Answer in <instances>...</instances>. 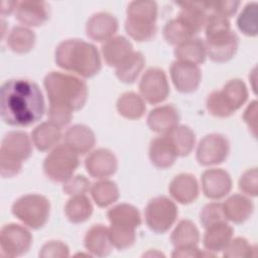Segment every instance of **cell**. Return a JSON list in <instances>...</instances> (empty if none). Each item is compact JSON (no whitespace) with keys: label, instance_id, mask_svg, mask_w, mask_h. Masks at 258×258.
Masks as SVG:
<instances>
[{"label":"cell","instance_id":"obj_40","mask_svg":"<svg viewBox=\"0 0 258 258\" xmlns=\"http://www.w3.org/2000/svg\"><path fill=\"white\" fill-rule=\"evenodd\" d=\"M255 247L250 245L245 238L237 237L231 239L225 247L224 257H252L255 256Z\"/></svg>","mask_w":258,"mask_h":258},{"label":"cell","instance_id":"obj_4","mask_svg":"<svg viewBox=\"0 0 258 258\" xmlns=\"http://www.w3.org/2000/svg\"><path fill=\"white\" fill-rule=\"evenodd\" d=\"M125 30L136 41H148L156 34L157 4L154 1H132L127 7Z\"/></svg>","mask_w":258,"mask_h":258},{"label":"cell","instance_id":"obj_24","mask_svg":"<svg viewBox=\"0 0 258 258\" xmlns=\"http://www.w3.org/2000/svg\"><path fill=\"white\" fill-rule=\"evenodd\" d=\"M225 218L235 224H242L247 221L254 210L253 203L242 195H233L222 204Z\"/></svg>","mask_w":258,"mask_h":258},{"label":"cell","instance_id":"obj_26","mask_svg":"<svg viewBox=\"0 0 258 258\" xmlns=\"http://www.w3.org/2000/svg\"><path fill=\"white\" fill-rule=\"evenodd\" d=\"M111 226L136 229L141 224V217L138 210L129 204H120L111 208L107 213Z\"/></svg>","mask_w":258,"mask_h":258},{"label":"cell","instance_id":"obj_46","mask_svg":"<svg viewBox=\"0 0 258 258\" xmlns=\"http://www.w3.org/2000/svg\"><path fill=\"white\" fill-rule=\"evenodd\" d=\"M47 116L50 122L61 128L67 126L73 119V111L62 106L50 104Z\"/></svg>","mask_w":258,"mask_h":258},{"label":"cell","instance_id":"obj_6","mask_svg":"<svg viewBox=\"0 0 258 258\" xmlns=\"http://www.w3.org/2000/svg\"><path fill=\"white\" fill-rule=\"evenodd\" d=\"M79 154L68 145L62 144L53 148L43 161L45 175L55 181L64 182L79 166Z\"/></svg>","mask_w":258,"mask_h":258},{"label":"cell","instance_id":"obj_18","mask_svg":"<svg viewBox=\"0 0 258 258\" xmlns=\"http://www.w3.org/2000/svg\"><path fill=\"white\" fill-rule=\"evenodd\" d=\"M84 245L92 255L104 257L111 253L114 247L110 238L109 228L104 225H94L85 236Z\"/></svg>","mask_w":258,"mask_h":258},{"label":"cell","instance_id":"obj_43","mask_svg":"<svg viewBox=\"0 0 258 258\" xmlns=\"http://www.w3.org/2000/svg\"><path fill=\"white\" fill-rule=\"evenodd\" d=\"M206 106L210 114L215 117L226 118L233 114L231 109L227 106L224 99L222 98L220 91H214L208 96Z\"/></svg>","mask_w":258,"mask_h":258},{"label":"cell","instance_id":"obj_35","mask_svg":"<svg viewBox=\"0 0 258 258\" xmlns=\"http://www.w3.org/2000/svg\"><path fill=\"white\" fill-rule=\"evenodd\" d=\"M170 241L174 247L196 246L200 241V232L189 220H181L173 230Z\"/></svg>","mask_w":258,"mask_h":258},{"label":"cell","instance_id":"obj_9","mask_svg":"<svg viewBox=\"0 0 258 258\" xmlns=\"http://www.w3.org/2000/svg\"><path fill=\"white\" fill-rule=\"evenodd\" d=\"M229 150L230 144L224 135L218 133L208 134L198 145L197 159L204 166L216 165L227 158Z\"/></svg>","mask_w":258,"mask_h":258},{"label":"cell","instance_id":"obj_3","mask_svg":"<svg viewBox=\"0 0 258 258\" xmlns=\"http://www.w3.org/2000/svg\"><path fill=\"white\" fill-rule=\"evenodd\" d=\"M49 104L66 107L72 111L80 110L88 98L87 84L81 79L60 73L50 72L43 81Z\"/></svg>","mask_w":258,"mask_h":258},{"label":"cell","instance_id":"obj_21","mask_svg":"<svg viewBox=\"0 0 258 258\" xmlns=\"http://www.w3.org/2000/svg\"><path fill=\"white\" fill-rule=\"evenodd\" d=\"M94 132L86 125L76 124L70 127L64 134V144L78 154L88 153L95 145Z\"/></svg>","mask_w":258,"mask_h":258},{"label":"cell","instance_id":"obj_14","mask_svg":"<svg viewBox=\"0 0 258 258\" xmlns=\"http://www.w3.org/2000/svg\"><path fill=\"white\" fill-rule=\"evenodd\" d=\"M202 188L207 198L220 200L226 197L232 188L231 176L224 169H207L202 175Z\"/></svg>","mask_w":258,"mask_h":258},{"label":"cell","instance_id":"obj_13","mask_svg":"<svg viewBox=\"0 0 258 258\" xmlns=\"http://www.w3.org/2000/svg\"><path fill=\"white\" fill-rule=\"evenodd\" d=\"M207 55L216 62L230 60L237 52L239 38L237 34L230 30L227 33L206 38L205 41Z\"/></svg>","mask_w":258,"mask_h":258},{"label":"cell","instance_id":"obj_36","mask_svg":"<svg viewBox=\"0 0 258 258\" xmlns=\"http://www.w3.org/2000/svg\"><path fill=\"white\" fill-rule=\"evenodd\" d=\"M196 35L195 31L178 17L169 20L163 28V37L167 43L178 45Z\"/></svg>","mask_w":258,"mask_h":258},{"label":"cell","instance_id":"obj_47","mask_svg":"<svg viewBox=\"0 0 258 258\" xmlns=\"http://www.w3.org/2000/svg\"><path fill=\"white\" fill-rule=\"evenodd\" d=\"M39 256L43 258H63L69 256V247L61 241L46 242L40 249Z\"/></svg>","mask_w":258,"mask_h":258},{"label":"cell","instance_id":"obj_23","mask_svg":"<svg viewBox=\"0 0 258 258\" xmlns=\"http://www.w3.org/2000/svg\"><path fill=\"white\" fill-rule=\"evenodd\" d=\"M132 52L133 45L124 36H113L102 45L103 57L110 67H118Z\"/></svg>","mask_w":258,"mask_h":258},{"label":"cell","instance_id":"obj_17","mask_svg":"<svg viewBox=\"0 0 258 258\" xmlns=\"http://www.w3.org/2000/svg\"><path fill=\"white\" fill-rule=\"evenodd\" d=\"M15 17L26 26H40L49 17L48 5L43 1H17Z\"/></svg>","mask_w":258,"mask_h":258},{"label":"cell","instance_id":"obj_34","mask_svg":"<svg viewBox=\"0 0 258 258\" xmlns=\"http://www.w3.org/2000/svg\"><path fill=\"white\" fill-rule=\"evenodd\" d=\"M34 32L24 26L13 27L7 37L8 47L16 53H26L30 51L34 46Z\"/></svg>","mask_w":258,"mask_h":258},{"label":"cell","instance_id":"obj_2","mask_svg":"<svg viewBox=\"0 0 258 258\" xmlns=\"http://www.w3.org/2000/svg\"><path fill=\"white\" fill-rule=\"evenodd\" d=\"M56 64L83 78H92L101 68V57L95 45L82 39L61 41L55 49Z\"/></svg>","mask_w":258,"mask_h":258},{"label":"cell","instance_id":"obj_45","mask_svg":"<svg viewBox=\"0 0 258 258\" xmlns=\"http://www.w3.org/2000/svg\"><path fill=\"white\" fill-rule=\"evenodd\" d=\"M239 188L248 196L256 197L258 192V173L257 168L247 169L239 179Z\"/></svg>","mask_w":258,"mask_h":258},{"label":"cell","instance_id":"obj_25","mask_svg":"<svg viewBox=\"0 0 258 258\" xmlns=\"http://www.w3.org/2000/svg\"><path fill=\"white\" fill-rule=\"evenodd\" d=\"M234 230L227 222L213 225L206 229L204 246L209 252H220L225 249L233 238Z\"/></svg>","mask_w":258,"mask_h":258},{"label":"cell","instance_id":"obj_38","mask_svg":"<svg viewBox=\"0 0 258 258\" xmlns=\"http://www.w3.org/2000/svg\"><path fill=\"white\" fill-rule=\"evenodd\" d=\"M257 3L247 4L237 19L238 28L248 36H255L258 32L257 26Z\"/></svg>","mask_w":258,"mask_h":258},{"label":"cell","instance_id":"obj_7","mask_svg":"<svg viewBox=\"0 0 258 258\" xmlns=\"http://www.w3.org/2000/svg\"><path fill=\"white\" fill-rule=\"evenodd\" d=\"M145 221L148 228L157 234L167 232L175 222L178 211L175 204L168 198L161 196L149 201L145 208Z\"/></svg>","mask_w":258,"mask_h":258},{"label":"cell","instance_id":"obj_12","mask_svg":"<svg viewBox=\"0 0 258 258\" xmlns=\"http://www.w3.org/2000/svg\"><path fill=\"white\" fill-rule=\"evenodd\" d=\"M32 153L31 140L23 131L8 132L2 139L0 157L23 162Z\"/></svg>","mask_w":258,"mask_h":258},{"label":"cell","instance_id":"obj_31","mask_svg":"<svg viewBox=\"0 0 258 258\" xmlns=\"http://www.w3.org/2000/svg\"><path fill=\"white\" fill-rule=\"evenodd\" d=\"M145 64V58L139 51H133L124 61L116 67V77L125 84H132L136 81Z\"/></svg>","mask_w":258,"mask_h":258},{"label":"cell","instance_id":"obj_51","mask_svg":"<svg viewBox=\"0 0 258 258\" xmlns=\"http://www.w3.org/2000/svg\"><path fill=\"white\" fill-rule=\"evenodd\" d=\"M17 1H3L1 3V14L2 15H9L13 11H15Z\"/></svg>","mask_w":258,"mask_h":258},{"label":"cell","instance_id":"obj_22","mask_svg":"<svg viewBox=\"0 0 258 258\" xmlns=\"http://www.w3.org/2000/svg\"><path fill=\"white\" fill-rule=\"evenodd\" d=\"M171 142L166 136L162 135L154 138L149 145V158L151 163L157 168H168L170 167L177 157Z\"/></svg>","mask_w":258,"mask_h":258},{"label":"cell","instance_id":"obj_41","mask_svg":"<svg viewBox=\"0 0 258 258\" xmlns=\"http://www.w3.org/2000/svg\"><path fill=\"white\" fill-rule=\"evenodd\" d=\"M109 232L113 246L120 250L131 247L136 239L134 229L111 226L109 228Z\"/></svg>","mask_w":258,"mask_h":258},{"label":"cell","instance_id":"obj_19","mask_svg":"<svg viewBox=\"0 0 258 258\" xmlns=\"http://www.w3.org/2000/svg\"><path fill=\"white\" fill-rule=\"evenodd\" d=\"M170 196L180 204L195 202L199 196V184L196 177L189 173H180L169 183Z\"/></svg>","mask_w":258,"mask_h":258},{"label":"cell","instance_id":"obj_16","mask_svg":"<svg viewBox=\"0 0 258 258\" xmlns=\"http://www.w3.org/2000/svg\"><path fill=\"white\" fill-rule=\"evenodd\" d=\"M118 30V20L108 12H99L90 17L86 24V33L95 41H106Z\"/></svg>","mask_w":258,"mask_h":258},{"label":"cell","instance_id":"obj_49","mask_svg":"<svg viewBox=\"0 0 258 258\" xmlns=\"http://www.w3.org/2000/svg\"><path fill=\"white\" fill-rule=\"evenodd\" d=\"M244 121L248 125V127L252 130L254 136H256V126H257V102L253 101L247 107L243 115Z\"/></svg>","mask_w":258,"mask_h":258},{"label":"cell","instance_id":"obj_33","mask_svg":"<svg viewBox=\"0 0 258 258\" xmlns=\"http://www.w3.org/2000/svg\"><path fill=\"white\" fill-rule=\"evenodd\" d=\"M93 213V206L85 195L72 197L64 207L68 220L74 224L86 222Z\"/></svg>","mask_w":258,"mask_h":258},{"label":"cell","instance_id":"obj_37","mask_svg":"<svg viewBox=\"0 0 258 258\" xmlns=\"http://www.w3.org/2000/svg\"><path fill=\"white\" fill-rule=\"evenodd\" d=\"M91 195L95 203L105 208L115 203L119 198V189L117 184L108 179H102L91 185Z\"/></svg>","mask_w":258,"mask_h":258},{"label":"cell","instance_id":"obj_10","mask_svg":"<svg viewBox=\"0 0 258 258\" xmlns=\"http://www.w3.org/2000/svg\"><path fill=\"white\" fill-rule=\"evenodd\" d=\"M140 94L149 104L163 102L169 94V85L165 73L158 68H150L143 74L139 83Z\"/></svg>","mask_w":258,"mask_h":258},{"label":"cell","instance_id":"obj_28","mask_svg":"<svg viewBox=\"0 0 258 258\" xmlns=\"http://www.w3.org/2000/svg\"><path fill=\"white\" fill-rule=\"evenodd\" d=\"M162 135L171 142L178 156H187L195 147L196 135L185 125H177Z\"/></svg>","mask_w":258,"mask_h":258},{"label":"cell","instance_id":"obj_32","mask_svg":"<svg viewBox=\"0 0 258 258\" xmlns=\"http://www.w3.org/2000/svg\"><path fill=\"white\" fill-rule=\"evenodd\" d=\"M227 106L234 113L244 105L248 98V90L244 82L239 79L230 80L220 91Z\"/></svg>","mask_w":258,"mask_h":258},{"label":"cell","instance_id":"obj_44","mask_svg":"<svg viewBox=\"0 0 258 258\" xmlns=\"http://www.w3.org/2000/svg\"><path fill=\"white\" fill-rule=\"evenodd\" d=\"M91 188L89 179L84 175H75L70 177L63 182L62 189L64 194L69 196H80L85 195Z\"/></svg>","mask_w":258,"mask_h":258},{"label":"cell","instance_id":"obj_1","mask_svg":"<svg viewBox=\"0 0 258 258\" xmlns=\"http://www.w3.org/2000/svg\"><path fill=\"white\" fill-rule=\"evenodd\" d=\"M43 95L37 84L24 79L5 82L0 89V115L11 126L25 127L39 121L44 114Z\"/></svg>","mask_w":258,"mask_h":258},{"label":"cell","instance_id":"obj_42","mask_svg":"<svg viewBox=\"0 0 258 258\" xmlns=\"http://www.w3.org/2000/svg\"><path fill=\"white\" fill-rule=\"evenodd\" d=\"M205 30L206 38H210L229 32L231 30V26L227 17L212 12L207 19Z\"/></svg>","mask_w":258,"mask_h":258},{"label":"cell","instance_id":"obj_8","mask_svg":"<svg viewBox=\"0 0 258 258\" xmlns=\"http://www.w3.org/2000/svg\"><path fill=\"white\" fill-rule=\"evenodd\" d=\"M31 244L32 236L26 228L18 224H8L1 229L0 246L6 256H21L29 250Z\"/></svg>","mask_w":258,"mask_h":258},{"label":"cell","instance_id":"obj_30","mask_svg":"<svg viewBox=\"0 0 258 258\" xmlns=\"http://www.w3.org/2000/svg\"><path fill=\"white\" fill-rule=\"evenodd\" d=\"M116 107L121 116L131 120L140 119L146 110L143 98L134 92L122 94L117 100Z\"/></svg>","mask_w":258,"mask_h":258},{"label":"cell","instance_id":"obj_5","mask_svg":"<svg viewBox=\"0 0 258 258\" xmlns=\"http://www.w3.org/2000/svg\"><path fill=\"white\" fill-rule=\"evenodd\" d=\"M49 210V201L36 194L22 196L12 205V214L24 225L34 230L40 229L46 224Z\"/></svg>","mask_w":258,"mask_h":258},{"label":"cell","instance_id":"obj_39","mask_svg":"<svg viewBox=\"0 0 258 258\" xmlns=\"http://www.w3.org/2000/svg\"><path fill=\"white\" fill-rule=\"evenodd\" d=\"M200 221L202 226L207 229L213 225L227 222L225 218L222 204L210 203L206 205L200 214Z\"/></svg>","mask_w":258,"mask_h":258},{"label":"cell","instance_id":"obj_48","mask_svg":"<svg viewBox=\"0 0 258 258\" xmlns=\"http://www.w3.org/2000/svg\"><path fill=\"white\" fill-rule=\"evenodd\" d=\"M240 5L239 1H212L209 2V6L212 12L222 15L224 17H230L234 15Z\"/></svg>","mask_w":258,"mask_h":258},{"label":"cell","instance_id":"obj_29","mask_svg":"<svg viewBox=\"0 0 258 258\" xmlns=\"http://www.w3.org/2000/svg\"><path fill=\"white\" fill-rule=\"evenodd\" d=\"M174 55L178 60L201 64L207 57L205 41L201 38H190L175 46Z\"/></svg>","mask_w":258,"mask_h":258},{"label":"cell","instance_id":"obj_50","mask_svg":"<svg viewBox=\"0 0 258 258\" xmlns=\"http://www.w3.org/2000/svg\"><path fill=\"white\" fill-rule=\"evenodd\" d=\"M212 256L211 252L203 253L199 248L196 246H183V247H175L171 256L172 257H201V256Z\"/></svg>","mask_w":258,"mask_h":258},{"label":"cell","instance_id":"obj_11","mask_svg":"<svg viewBox=\"0 0 258 258\" xmlns=\"http://www.w3.org/2000/svg\"><path fill=\"white\" fill-rule=\"evenodd\" d=\"M169 71L172 83L178 92L191 93L199 88L202 73L198 64L176 59L171 63Z\"/></svg>","mask_w":258,"mask_h":258},{"label":"cell","instance_id":"obj_15","mask_svg":"<svg viewBox=\"0 0 258 258\" xmlns=\"http://www.w3.org/2000/svg\"><path fill=\"white\" fill-rule=\"evenodd\" d=\"M85 166L88 173L97 178H106L117 170V158L112 151L105 148L94 150L86 158Z\"/></svg>","mask_w":258,"mask_h":258},{"label":"cell","instance_id":"obj_27","mask_svg":"<svg viewBox=\"0 0 258 258\" xmlns=\"http://www.w3.org/2000/svg\"><path fill=\"white\" fill-rule=\"evenodd\" d=\"M34 146L40 151H46L55 146L61 138L60 128L50 121L42 122L31 133Z\"/></svg>","mask_w":258,"mask_h":258},{"label":"cell","instance_id":"obj_20","mask_svg":"<svg viewBox=\"0 0 258 258\" xmlns=\"http://www.w3.org/2000/svg\"><path fill=\"white\" fill-rule=\"evenodd\" d=\"M179 122L178 110L173 105L156 107L150 111L147 117V125L153 132L164 134Z\"/></svg>","mask_w":258,"mask_h":258}]
</instances>
